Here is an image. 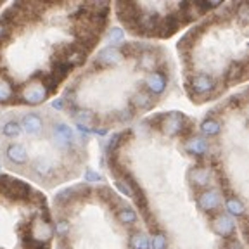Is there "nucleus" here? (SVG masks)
<instances>
[{
    "mask_svg": "<svg viewBox=\"0 0 249 249\" xmlns=\"http://www.w3.org/2000/svg\"><path fill=\"white\" fill-rule=\"evenodd\" d=\"M183 151L189 156H194L196 160H199V158H208V154L211 152V144H210V140H206L204 137L191 135L183 142Z\"/></svg>",
    "mask_w": 249,
    "mask_h": 249,
    "instance_id": "obj_14",
    "label": "nucleus"
},
{
    "mask_svg": "<svg viewBox=\"0 0 249 249\" xmlns=\"http://www.w3.org/2000/svg\"><path fill=\"white\" fill-rule=\"evenodd\" d=\"M135 118V111L132 107H124V109H120L116 113H113V121L116 124H126Z\"/></svg>",
    "mask_w": 249,
    "mask_h": 249,
    "instance_id": "obj_26",
    "label": "nucleus"
},
{
    "mask_svg": "<svg viewBox=\"0 0 249 249\" xmlns=\"http://www.w3.org/2000/svg\"><path fill=\"white\" fill-rule=\"evenodd\" d=\"M0 7H2V2H0Z\"/></svg>",
    "mask_w": 249,
    "mask_h": 249,
    "instance_id": "obj_34",
    "label": "nucleus"
},
{
    "mask_svg": "<svg viewBox=\"0 0 249 249\" xmlns=\"http://www.w3.org/2000/svg\"><path fill=\"white\" fill-rule=\"evenodd\" d=\"M0 168H2V166H0Z\"/></svg>",
    "mask_w": 249,
    "mask_h": 249,
    "instance_id": "obj_35",
    "label": "nucleus"
},
{
    "mask_svg": "<svg viewBox=\"0 0 249 249\" xmlns=\"http://www.w3.org/2000/svg\"><path fill=\"white\" fill-rule=\"evenodd\" d=\"M57 170V163L52 156H38L31 163V177L38 180H52Z\"/></svg>",
    "mask_w": 249,
    "mask_h": 249,
    "instance_id": "obj_10",
    "label": "nucleus"
},
{
    "mask_svg": "<svg viewBox=\"0 0 249 249\" xmlns=\"http://www.w3.org/2000/svg\"><path fill=\"white\" fill-rule=\"evenodd\" d=\"M4 160L12 166H24L30 161L28 149L21 142H9L4 149Z\"/></svg>",
    "mask_w": 249,
    "mask_h": 249,
    "instance_id": "obj_13",
    "label": "nucleus"
},
{
    "mask_svg": "<svg viewBox=\"0 0 249 249\" xmlns=\"http://www.w3.org/2000/svg\"><path fill=\"white\" fill-rule=\"evenodd\" d=\"M21 130L26 133L28 137H36L43 132V118L36 111H28L21 116L19 120Z\"/></svg>",
    "mask_w": 249,
    "mask_h": 249,
    "instance_id": "obj_16",
    "label": "nucleus"
},
{
    "mask_svg": "<svg viewBox=\"0 0 249 249\" xmlns=\"http://www.w3.org/2000/svg\"><path fill=\"white\" fill-rule=\"evenodd\" d=\"M12 35V30H9L2 21H0V43H5Z\"/></svg>",
    "mask_w": 249,
    "mask_h": 249,
    "instance_id": "obj_31",
    "label": "nucleus"
},
{
    "mask_svg": "<svg viewBox=\"0 0 249 249\" xmlns=\"http://www.w3.org/2000/svg\"><path fill=\"white\" fill-rule=\"evenodd\" d=\"M222 202H223L222 192H220V189H216V187H208V189L201 191L197 199H196L197 208L202 213H206L210 218L222 211Z\"/></svg>",
    "mask_w": 249,
    "mask_h": 249,
    "instance_id": "obj_6",
    "label": "nucleus"
},
{
    "mask_svg": "<svg viewBox=\"0 0 249 249\" xmlns=\"http://www.w3.org/2000/svg\"><path fill=\"white\" fill-rule=\"evenodd\" d=\"M225 199V210H227V214L232 218H244L246 216V202L242 201L241 197L237 196H229V197H223Z\"/></svg>",
    "mask_w": 249,
    "mask_h": 249,
    "instance_id": "obj_21",
    "label": "nucleus"
},
{
    "mask_svg": "<svg viewBox=\"0 0 249 249\" xmlns=\"http://www.w3.org/2000/svg\"><path fill=\"white\" fill-rule=\"evenodd\" d=\"M210 227L214 235H218V237H222V239L233 237L235 232H237V223H235V220H233L232 216H229L227 213H222V211L210 218Z\"/></svg>",
    "mask_w": 249,
    "mask_h": 249,
    "instance_id": "obj_9",
    "label": "nucleus"
},
{
    "mask_svg": "<svg viewBox=\"0 0 249 249\" xmlns=\"http://www.w3.org/2000/svg\"><path fill=\"white\" fill-rule=\"evenodd\" d=\"M185 90L192 102L213 101L225 92V89L218 83L216 76L204 71L185 74Z\"/></svg>",
    "mask_w": 249,
    "mask_h": 249,
    "instance_id": "obj_1",
    "label": "nucleus"
},
{
    "mask_svg": "<svg viewBox=\"0 0 249 249\" xmlns=\"http://www.w3.org/2000/svg\"><path fill=\"white\" fill-rule=\"evenodd\" d=\"M51 106L55 109V111H64V109H66V104H64V101H62V97H61V99H54Z\"/></svg>",
    "mask_w": 249,
    "mask_h": 249,
    "instance_id": "obj_33",
    "label": "nucleus"
},
{
    "mask_svg": "<svg viewBox=\"0 0 249 249\" xmlns=\"http://www.w3.org/2000/svg\"><path fill=\"white\" fill-rule=\"evenodd\" d=\"M187 180L197 191H204L210 187L211 182V170L208 166H192L187 171Z\"/></svg>",
    "mask_w": 249,
    "mask_h": 249,
    "instance_id": "obj_17",
    "label": "nucleus"
},
{
    "mask_svg": "<svg viewBox=\"0 0 249 249\" xmlns=\"http://www.w3.org/2000/svg\"><path fill=\"white\" fill-rule=\"evenodd\" d=\"M107 133H109V128H106V126H95V128H92V135L106 137Z\"/></svg>",
    "mask_w": 249,
    "mask_h": 249,
    "instance_id": "obj_32",
    "label": "nucleus"
},
{
    "mask_svg": "<svg viewBox=\"0 0 249 249\" xmlns=\"http://www.w3.org/2000/svg\"><path fill=\"white\" fill-rule=\"evenodd\" d=\"M73 121L78 126H87V128H95L101 123V116L97 113H93L92 109L87 107H78V111L73 114Z\"/></svg>",
    "mask_w": 249,
    "mask_h": 249,
    "instance_id": "obj_18",
    "label": "nucleus"
},
{
    "mask_svg": "<svg viewBox=\"0 0 249 249\" xmlns=\"http://www.w3.org/2000/svg\"><path fill=\"white\" fill-rule=\"evenodd\" d=\"M19 85L5 71H0V106H19Z\"/></svg>",
    "mask_w": 249,
    "mask_h": 249,
    "instance_id": "obj_11",
    "label": "nucleus"
},
{
    "mask_svg": "<svg viewBox=\"0 0 249 249\" xmlns=\"http://www.w3.org/2000/svg\"><path fill=\"white\" fill-rule=\"evenodd\" d=\"M158 104V97H154L152 93H149L147 90H144L142 87L133 92V95L130 97V107L139 113V111H151L154 106Z\"/></svg>",
    "mask_w": 249,
    "mask_h": 249,
    "instance_id": "obj_15",
    "label": "nucleus"
},
{
    "mask_svg": "<svg viewBox=\"0 0 249 249\" xmlns=\"http://www.w3.org/2000/svg\"><path fill=\"white\" fill-rule=\"evenodd\" d=\"M52 137L54 145L57 151H61L66 158H80V149L76 145V132L70 124L61 120L52 121Z\"/></svg>",
    "mask_w": 249,
    "mask_h": 249,
    "instance_id": "obj_4",
    "label": "nucleus"
},
{
    "mask_svg": "<svg viewBox=\"0 0 249 249\" xmlns=\"http://www.w3.org/2000/svg\"><path fill=\"white\" fill-rule=\"evenodd\" d=\"M24 230H26L24 237H28L30 241L45 246L51 244L52 237H54V230H52V218L49 208L45 206L36 211L35 216L24 225Z\"/></svg>",
    "mask_w": 249,
    "mask_h": 249,
    "instance_id": "obj_3",
    "label": "nucleus"
},
{
    "mask_svg": "<svg viewBox=\"0 0 249 249\" xmlns=\"http://www.w3.org/2000/svg\"><path fill=\"white\" fill-rule=\"evenodd\" d=\"M116 220L124 227H135L137 222H139V214L133 208L130 206H121L116 210Z\"/></svg>",
    "mask_w": 249,
    "mask_h": 249,
    "instance_id": "obj_22",
    "label": "nucleus"
},
{
    "mask_svg": "<svg viewBox=\"0 0 249 249\" xmlns=\"http://www.w3.org/2000/svg\"><path fill=\"white\" fill-rule=\"evenodd\" d=\"M199 133H201V137H204L206 140L216 139V137L222 133V121L218 120V118L206 116L201 121V124H199Z\"/></svg>",
    "mask_w": 249,
    "mask_h": 249,
    "instance_id": "obj_20",
    "label": "nucleus"
},
{
    "mask_svg": "<svg viewBox=\"0 0 249 249\" xmlns=\"http://www.w3.org/2000/svg\"><path fill=\"white\" fill-rule=\"evenodd\" d=\"M52 230H54V235L59 241H66L71 233V223L66 216H61L55 223H52Z\"/></svg>",
    "mask_w": 249,
    "mask_h": 249,
    "instance_id": "obj_24",
    "label": "nucleus"
},
{
    "mask_svg": "<svg viewBox=\"0 0 249 249\" xmlns=\"http://www.w3.org/2000/svg\"><path fill=\"white\" fill-rule=\"evenodd\" d=\"M152 232V239H151V249H168V237L164 230L156 229L151 230Z\"/></svg>",
    "mask_w": 249,
    "mask_h": 249,
    "instance_id": "obj_25",
    "label": "nucleus"
},
{
    "mask_svg": "<svg viewBox=\"0 0 249 249\" xmlns=\"http://www.w3.org/2000/svg\"><path fill=\"white\" fill-rule=\"evenodd\" d=\"M114 187H116L118 191H120L123 196H126V197H132V189H130V187L126 185V183H124L121 178H114Z\"/></svg>",
    "mask_w": 249,
    "mask_h": 249,
    "instance_id": "obj_30",
    "label": "nucleus"
},
{
    "mask_svg": "<svg viewBox=\"0 0 249 249\" xmlns=\"http://www.w3.org/2000/svg\"><path fill=\"white\" fill-rule=\"evenodd\" d=\"M107 40L111 45H120V43H123L124 30H121V28H118V26L111 28V30L107 31Z\"/></svg>",
    "mask_w": 249,
    "mask_h": 249,
    "instance_id": "obj_28",
    "label": "nucleus"
},
{
    "mask_svg": "<svg viewBox=\"0 0 249 249\" xmlns=\"http://www.w3.org/2000/svg\"><path fill=\"white\" fill-rule=\"evenodd\" d=\"M33 194H35V189H31L30 183L9 177L7 189H5V194H4V197L7 199V201L24 202V204H28V202L31 201V197H33Z\"/></svg>",
    "mask_w": 249,
    "mask_h": 249,
    "instance_id": "obj_8",
    "label": "nucleus"
},
{
    "mask_svg": "<svg viewBox=\"0 0 249 249\" xmlns=\"http://www.w3.org/2000/svg\"><path fill=\"white\" fill-rule=\"evenodd\" d=\"M140 85H142L144 90H147L149 93H152L154 97H160V95H163L166 92L168 85H170V76H168V73L163 68H158L156 71L145 73Z\"/></svg>",
    "mask_w": 249,
    "mask_h": 249,
    "instance_id": "obj_7",
    "label": "nucleus"
},
{
    "mask_svg": "<svg viewBox=\"0 0 249 249\" xmlns=\"http://www.w3.org/2000/svg\"><path fill=\"white\" fill-rule=\"evenodd\" d=\"M18 97H19V106H40L51 97V93L43 83H40L38 80H31L24 85H19Z\"/></svg>",
    "mask_w": 249,
    "mask_h": 249,
    "instance_id": "obj_5",
    "label": "nucleus"
},
{
    "mask_svg": "<svg viewBox=\"0 0 249 249\" xmlns=\"http://www.w3.org/2000/svg\"><path fill=\"white\" fill-rule=\"evenodd\" d=\"M222 249H244V246H242V242L239 241L237 235H233V237H229L223 241Z\"/></svg>",
    "mask_w": 249,
    "mask_h": 249,
    "instance_id": "obj_29",
    "label": "nucleus"
},
{
    "mask_svg": "<svg viewBox=\"0 0 249 249\" xmlns=\"http://www.w3.org/2000/svg\"><path fill=\"white\" fill-rule=\"evenodd\" d=\"M104 175L99 173V171L92 170V168H87L85 173H83V183L90 185V183H99V182H104Z\"/></svg>",
    "mask_w": 249,
    "mask_h": 249,
    "instance_id": "obj_27",
    "label": "nucleus"
},
{
    "mask_svg": "<svg viewBox=\"0 0 249 249\" xmlns=\"http://www.w3.org/2000/svg\"><path fill=\"white\" fill-rule=\"evenodd\" d=\"M161 57H163V49L158 47L156 51H144L135 57V68L142 73H151L161 68Z\"/></svg>",
    "mask_w": 249,
    "mask_h": 249,
    "instance_id": "obj_12",
    "label": "nucleus"
},
{
    "mask_svg": "<svg viewBox=\"0 0 249 249\" xmlns=\"http://www.w3.org/2000/svg\"><path fill=\"white\" fill-rule=\"evenodd\" d=\"M158 130L163 133L164 137H182V139H189L194 132V121L189 116H185L180 111H170V113H161L160 114V123H158Z\"/></svg>",
    "mask_w": 249,
    "mask_h": 249,
    "instance_id": "obj_2",
    "label": "nucleus"
},
{
    "mask_svg": "<svg viewBox=\"0 0 249 249\" xmlns=\"http://www.w3.org/2000/svg\"><path fill=\"white\" fill-rule=\"evenodd\" d=\"M0 133H2V137H5L9 140L19 139L23 135L19 120L14 116H7L4 120H0Z\"/></svg>",
    "mask_w": 249,
    "mask_h": 249,
    "instance_id": "obj_19",
    "label": "nucleus"
},
{
    "mask_svg": "<svg viewBox=\"0 0 249 249\" xmlns=\"http://www.w3.org/2000/svg\"><path fill=\"white\" fill-rule=\"evenodd\" d=\"M130 249H151V237L142 230H132L128 239Z\"/></svg>",
    "mask_w": 249,
    "mask_h": 249,
    "instance_id": "obj_23",
    "label": "nucleus"
}]
</instances>
